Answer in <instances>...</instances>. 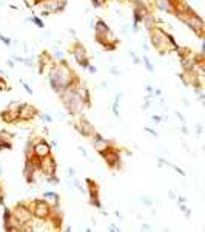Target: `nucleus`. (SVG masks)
Wrapping results in <instances>:
<instances>
[{"label":"nucleus","instance_id":"1","mask_svg":"<svg viewBox=\"0 0 205 232\" xmlns=\"http://www.w3.org/2000/svg\"><path fill=\"white\" fill-rule=\"evenodd\" d=\"M48 80H50L54 93H60L65 88L71 87L76 80H77V78L74 76L73 70L68 67L66 61L63 59L59 63H52L50 73H48Z\"/></svg>","mask_w":205,"mask_h":232},{"label":"nucleus","instance_id":"2","mask_svg":"<svg viewBox=\"0 0 205 232\" xmlns=\"http://www.w3.org/2000/svg\"><path fill=\"white\" fill-rule=\"evenodd\" d=\"M59 94H60L62 104L65 105V109L68 110L69 115H80L85 110L86 104L76 87H68L63 91H60Z\"/></svg>","mask_w":205,"mask_h":232},{"label":"nucleus","instance_id":"3","mask_svg":"<svg viewBox=\"0 0 205 232\" xmlns=\"http://www.w3.org/2000/svg\"><path fill=\"white\" fill-rule=\"evenodd\" d=\"M177 17H179L190 30H193L197 36L204 34V20H202V17H199L194 11L190 13V14H179Z\"/></svg>","mask_w":205,"mask_h":232},{"label":"nucleus","instance_id":"4","mask_svg":"<svg viewBox=\"0 0 205 232\" xmlns=\"http://www.w3.org/2000/svg\"><path fill=\"white\" fill-rule=\"evenodd\" d=\"M28 206L32 212V217H36L39 220H46L51 214V206L45 200H34V201L28 203Z\"/></svg>","mask_w":205,"mask_h":232},{"label":"nucleus","instance_id":"5","mask_svg":"<svg viewBox=\"0 0 205 232\" xmlns=\"http://www.w3.org/2000/svg\"><path fill=\"white\" fill-rule=\"evenodd\" d=\"M99 155L105 159V163L111 167V169H120V155H119L117 149L113 145L99 150Z\"/></svg>","mask_w":205,"mask_h":232},{"label":"nucleus","instance_id":"6","mask_svg":"<svg viewBox=\"0 0 205 232\" xmlns=\"http://www.w3.org/2000/svg\"><path fill=\"white\" fill-rule=\"evenodd\" d=\"M39 169L43 172V175L46 176H52L56 175V170H57V163L54 159V156H51V153L45 156V158H40V163H39Z\"/></svg>","mask_w":205,"mask_h":232},{"label":"nucleus","instance_id":"7","mask_svg":"<svg viewBox=\"0 0 205 232\" xmlns=\"http://www.w3.org/2000/svg\"><path fill=\"white\" fill-rule=\"evenodd\" d=\"M71 51H73V56L76 59V62H77L80 67L86 68V67L90 65V59H88V56H86V50H85V47L80 44V42L76 40V44L73 45V50Z\"/></svg>","mask_w":205,"mask_h":232},{"label":"nucleus","instance_id":"8","mask_svg":"<svg viewBox=\"0 0 205 232\" xmlns=\"http://www.w3.org/2000/svg\"><path fill=\"white\" fill-rule=\"evenodd\" d=\"M85 183L88 184V197H90V203L93 204L94 207L100 209V207H102V203H100V198H99V186H97V183L93 181L91 178H86Z\"/></svg>","mask_w":205,"mask_h":232},{"label":"nucleus","instance_id":"9","mask_svg":"<svg viewBox=\"0 0 205 232\" xmlns=\"http://www.w3.org/2000/svg\"><path fill=\"white\" fill-rule=\"evenodd\" d=\"M74 127H76V130L82 135V136H93V133L96 132L94 130V126L88 119H85V118H80V119L74 124Z\"/></svg>","mask_w":205,"mask_h":232},{"label":"nucleus","instance_id":"10","mask_svg":"<svg viewBox=\"0 0 205 232\" xmlns=\"http://www.w3.org/2000/svg\"><path fill=\"white\" fill-rule=\"evenodd\" d=\"M37 109H34L29 104H20L19 105V119L20 121H31L34 116H37Z\"/></svg>","mask_w":205,"mask_h":232},{"label":"nucleus","instance_id":"11","mask_svg":"<svg viewBox=\"0 0 205 232\" xmlns=\"http://www.w3.org/2000/svg\"><path fill=\"white\" fill-rule=\"evenodd\" d=\"M51 153V145L46 141H39L32 145V155L37 156V158H45Z\"/></svg>","mask_w":205,"mask_h":232},{"label":"nucleus","instance_id":"12","mask_svg":"<svg viewBox=\"0 0 205 232\" xmlns=\"http://www.w3.org/2000/svg\"><path fill=\"white\" fill-rule=\"evenodd\" d=\"M174 2L176 0H154V6L167 14H174Z\"/></svg>","mask_w":205,"mask_h":232},{"label":"nucleus","instance_id":"13","mask_svg":"<svg viewBox=\"0 0 205 232\" xmlns=\"http://www.w3.org/2000/svg\"><path fill=\"white\" fill-rule=\"evenodd\" d=\"M113 142L110 141V139H106V138H104L100 133H97V132H94L93 133V145H94V149L99 152V150H102V149H105V147H108V145H111Z\"/></svg>","mask_w":205,"mask_h":232},{"label":"nucleus","instance_id":"14","mask_svg":"<svg viewBox=\"0 0 205 232\" xmlns=\"http://www.w3.org/2000/svg\"><path fill=\"white\" fill-rule=\"evenodd\" d=\"M43 198H45L46 203H50V206H51V204H52L54 207L59 206V195H57L56 192H45V193H43Z\"/></svg>","mask_w":205,"mask_h":232},{"label":"nucleus","instance_id":"15","mask_svg":"<svg viewBox=\"0 0 205 232\" xmlns=\"http://www.w3.org/2000/svg\"><path fill=\"white\" fill-rule=\"evenodd\" d=\"M11 215H13V212L8 207H5V210H3V229L5 231H8L11 226Z\"/></svg>","mask_w":205,"mask_h":232},{"label":"nucleus","instance_id":"16","mask_svg":"<svg viewBox=\"0 0 205 232\" xmlns=\"http://www.w3.org/2000/svg\"><path fill=\"white\" fill-rule=\"evenodd\" d=\"M120 98H122V94L119 93L116 96L114 102H113V113H114V116H119V101H120Z\"/></svg>","mask_w":205,"mask_h":232},{"label":"nucleus","instance_id":"17","mask_svg":"<svg viewBox=\"0 0 205 232\" xmlns=\"http://www.w3.org/2000/svg\"><path fill=\"white\" fill-rule=\"evenodd\" d=\"M29 22H32V23H36L39 28H45V23H43V20L40 19V17H37V16H32V17H29L28 19Z\"/></svg>","mask_w":205,"mask_h":232},{"label":"nucleus","instance_id":"18","mask_svg":"<svg viewBox=\"0 0 205 232\" xmlns=\"http://www.w3.org/2000/svg\"><path fill=\"white\" fill-rule=\"evenodd\" d=\"M142 62H143V65H145V67H147V70H148V71H150V73H153V71H154V67H153V65H151V62H150V59H148L147 56H143V57H142Z\"/></svg>","mask_w":205,"mask_h":232},{"label":"nucleus","instance_id":"19","mask_svg":"<svg viewBox=\"0 0 205 232\" xmlns=\"http://www.w3.org/2000/svg\"><path fill=\"white\" fill-rule=\"evenodd\" d=\"M179 207H181V210L183 212V215H185L187 218H190V217H191V210L185 206V203H179Z\"/></svg>","mask_w":205,"mask_h":232},{"label":"nucleus","instance_id":"20","mask_svg":"<svg viewBox=\"0 0 205 232\" xmlns=\"http://www.w3.org/2000/svg\"><path fill=\"white\" fill-rule=\"evenodd\" d=\"M13 149V144L9 141H0V150H11Z\"/></svg>","mask_w":205,"mask_h":232},{"label":"nucleus","instance_id":"21","mask_svg":"<svg viewBox=\"0 0 205 232\" xmlns=\"http://www.w3.org/2000/svg\"><path fill=\"white\" fill-rule=\"evenodd\" d=\"M0 40H2L5 45H8V47L11 45V39H9V37H6V36H3L2 33H0Z\"/></svg>","mask_w":205,"mask_h":232},{"label":"nucleus","instance_id":"22","mask_svg":"<svg viewBox=\"0 0 205 232\" xmlns=\"http://www.w3.org/2000/svg\"><path fill=\"white\" fill-rule=\"evenodd\" d=\"M54 57L57 59V62H60V61H63V53L59 51V50H56V51H54Z\"/></svg>","mask_w":205,"mask_h":232},{"label":"nucleus","instance_id":"23","mask_svg":"<svg viewBox=\"0 0 205 232\" xmlns=\"http://www.w3.org/2000/svg\"><path fill=\"white\" fill-rule=\"evenodd\" d=\"M23 63L26 67H32L34 65V61H32V57H23Z\"/></svg>","mask_w":205,"mask_h":232},{"label":"nucleus","instance_id":"24","mask_svg":"<svg viewBox=\"0 0 205 232\" xmlns=\"http://www.w3.org/2000/svg\"><path fill=\"white\" fill-rule=\"evenodd\" d=\"M40 118L43 121H46V122H52V118L50 115H46V113H40Z\"/></svg>","mask_w":205,"mask_h":232},{"label":"nucleus","instance_id":"25","mask_svg":"<svg viewBox=\"0 0 205 232\" xmlns=\"http://www.w3.org/2000/svg\"><path fill=\"white\" fill-rule=\"evenodd\" d=\"M20 84L23 85V88L26 90V93H28V94H32V90H31V87H29L28 84H26V82H23V80H20Z\"/></svg>","mask_w":205,"mask_h":232},{"label":"nucleus","instance_id":"26","mask_svg":"<svg viewBox=\"0 0 205 232\" xmlns=\"http://www.w3.org/2000/svg\"><path fill=\"white\" fill-rule=\"evenodd\" d=\"M8 88V84H6V80H5L3 78H0V90H6Z\"/></svg>","mask_w":205,"mask_h":232},{"label":"nucleus","instance_id":"27","mask_svg":"<svg viewBox=\"0 0 205 232\" xmlns=\"http://www.w3.org/2000/svg\"><path fill=\"white\" fill-rule=\"evenodd\" d=\"M66 175L69 176V178H74V167H66Z\"/></svg>","mask_w":205,"mask_h":232},{"label":"nucleus","instance_id":"28","mask_svg":"<svg viewBox=\"0 0 205 232\" xmlns=\"http://www.w3.org/2000/svg\"><path fill=\"white\" fill-rule=\"evenodd\" d=\"M171 167H173V169H174V170L177 172V173H181L182 176H185V172H183L182 169H179V167H177V166H171Z\"/></svg>","mask_w":205,"mask_h":232},{"label":"nucleus","instance_id":"29","mask_svg":"<svg viewBox=\"0 0 205 232\" xmlns=\"http://www.w3.org/2000/svg\"><path fill=\"white\" fill-rule=\"evenodd\" d=\"M86 68H88V71H90V73H96V71H97V68H96V67H93L91 63H90V65L86 67Z\"/></svg>","mask_w":205,"mask_h":232},{"label":"nucleus","instance_id":"30","mask_svg":"<svg viewBox=\"0 0 205 232\" xmlns=\"http://www.w3.org/2000/svg\"><path fill=\"white\" fill-rule=\"evenodd\" d=\"M151 118H153V121H154V122H160V121H162V118H160V116H157V115H153Z\"/></svg>","mask_w":205,"mask_h":232},{"label":"nucleus","instance_id":"31","mask_svg":"<svg viewBox=\"0 0 205 232\" xmlns=\"http://www.w3.org/2000/svg\"><path fill=\"white\" fill-rule=\"evenodd\" d=\"M108 229H110V231H114V232H119V231H120V229H119L117 226H114V224H110V228H108Z\"/></svg>","mask_w":205,"mask_h":232},{"label":"nucleus","instance_id":"32","mask_svg":"<svg viewBox=\"0 0 205 232\" xmlns=\"http://www.w3.org/2000/svg\"><path fill=\"white\" fill-rule=\"evenodd\" d=\"M142 231H151V226H148V224H142V228H140Z\"/></svg>","mask_w":205,"mask_h":232},{"label":"nucleus","instance_id":"33","mask_svg":"<svg viewBox=\"0 0 205 232\" xmlns=\"http://www.w3.org/2000/svg\"><path fill=\"white\" fill-rule=\"evenodd\" d=\"M185 201H187V200L183 198V197H177V203H185Z\"/></svg>","mask_w":205,"mask_h":232},{"label":"nucleus","instance_id":"34","mask_svg":"<svg viewBox=\"0 0 205 232\" xmlns=\"http://www.w3.org/2000/svg\"><path fill=\"white\" fill-rule=\"evenodd\" d=\"M197 133L202 135V126H201V124H197Z\"/></svg>","mask_w":205,"mask_h":232},{"label":"nucleus","instance_id":"35","mask_svg":"<svg viewBox=\"0 0 205 232\" xmlns=\"http://www.w3.org/2000/svg\"><path fill=\"white\" fill-rule=\"evenodd\" d=\"M143 203H145V204H147V206H151V204H153V203H151V201H150V200H147V198H143Z\"/></svg>","mask_w":205,"mask_h":232},{"label":"nucleus","instance_id":"36","mask_svg":"<svg viewBox=\"0 0 205 232\" xmlns=\"http://www.w3.org/2000/svg\"><path fill=\"white\" fill-rule=\"evenodd\" d=\"M147 91L148 93H153V87H151V85H147Z\"/></svg>","mask_w":205,"mask_h":232},{"label":"nucleus","instance_id":"37","mask_svg":"<svg viewBox=\"0 0 205 232\" xmlns=\"http://www.w3.org/2000/svg\"><path fill=\"white\" fill-rule=\"evenodd\" d=\"M80 152H82V155H83V156H88V153H86V150H85V149H80Z\"/></svg>","mask_w":205,"mask_h":232},{"label":"nucleus","instance_id":"38","mask_svg":"<svg viewBox=\"0 0 205 232\" xmlns=\"http://www.w3.org/2000/svg\"><path fill=\"white\" fill-rule=\"evenodd\" d=\"M8 65H9L11 68H14V62H13V61H8Z\"/></svg>","mask_w":205,"mask_h":232},{"label":"nucleus","instance_id":"39","mask_svg":"<svg viewBox=\"0 0 205 232\" xmlns=\"http://www.w3.org/2000/svg\"><path fill=\"white\" fill-rule=\"evenodd\" d=\"M154 94H156V96H160V94H162V91H160V90H156V91H154Z\"/></svg>","mask_w":205,"mask_h":232}]
</instances>
